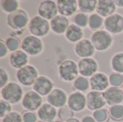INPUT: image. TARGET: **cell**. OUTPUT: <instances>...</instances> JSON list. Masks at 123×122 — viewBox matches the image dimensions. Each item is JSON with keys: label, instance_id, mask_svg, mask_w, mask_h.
<instances>
[{"label": "cell", "instance_id": "obj_23", "mask_svg": "<svg viewBox=\"0 0 123 122\" xmlns=\"http://www.w3.org/2000/svg\"><path fill=\"white\" fill-rule=\"evenodd\" d=\"M117 10V6L114 1L112 0H99L97 5L96 12L97 14L107 18L115 13Z\"/></svg>", "mask_w": 123, "mask_h": 122}, {"label": "cell", "instance_id": "obj_3", "mask_svg": "<svg viewBox=\"0 0 123 122\" xmlns=\"http://www.w3.org/2000/svg\"><path fill=\"white\" fill-rule=\"evenodd\" d=\"M77 63L72 60H65L58 66V76L62 81L74 82L79 76Z\"/></svg>", "mask_w": 123, "mask_h": 122}, {"label": "cell", "instance_id": "obj_24", "mask_svg": "<svg viewBox=\"0 0 123 122\" xmlns=\"http://www.w3.org/2000/svg\"><path fill=\"white\" fill-rule=\"evenodd\" d=\"M65 37L69 42L76 44L77 42L83 40L84 31L81 27H78L74 23L70 24L68 28L65 33Z\"/></svg>", "mask_w": 123, "mask_h": 122}, {"label": "cell", "instance_id": "obj_41", "mask_svg": "<svg viewBox=\"0 0 123 122\" xmlns=\"http://www.w3.org/2000/svg\"><path fill=\"white\" fill-rule=\"evenodd\" d=\"M81 122H97L96 120L94 119V118L92 116L90 115H85L81 119Z\"/></svg>", "mask_w": 123, "mask_h": 122}, {"label": "cell", "instance_id": "obj_30", "mask_svg": "<svg viewBox=\"0 0 123 122\" xmlns=\"http://www.w3.org/2000/svg\"><path fill=\"white\" fill-rule=\"evenodd\" d=\"M74 88L79 92H84L89 89L90 87L89 81L87 78L84 76H79L74 82H73Z\"/></svg>", "mask_w": 123, "mask_h": 122}, {"label": "cell", "instance_id": "obj_7", "mask_svg": "<svg viewBox=\"0 0 123 122\" xmlns=\"http://www.w3.org/2000/svg\"><path fill=\"white\" fill-rule=\"evenodd\" d=\"M38 77L37 68L32 65H27L19 70H17L16 73L17 81L25 86H33Z\"/></svg>", "mask_w": 123, "mask_h": 122}, {"label": "cell", "instance_id": "obj_11", "mask_svg": "<svg viewBox=\"0 0 123 122\" xmlns=\"http://www.w3.org/2000/svg\"><path fill=\"white\" fill-rule=\"evenodd\" d=\"M107 104L104 93L95 91H89L86 95V107L91 111H97L103 109Z\"/></svg>", "mask_w": 123, "mask_h": 122}, {"label": "cell", "instance_id": "obj_26", "mask_svg": "<svg viewBox=\"0 0 123 122\" xmlns=\"http://www.w3.org/2000/svg\"><path fill=\"white\" fill-rule=\"evenodd\" d=\"M110 65L115 73L123 74V52L115 54L110 61Z\"/></svg>", "mask_w": 123, "mask_h": 122}, {"label": "cell", "instance_id": "obj_36", "mask_svg": "<svg viewBox=\"0 0 123 122\" xmlns=\"http://www.w3.org/2000/svg\"><path fill=\"white\" fill-rule=\"evenodd\" d=\"M1 122H23L22 116L17 111H12L4 116Z\"/></svg>", "mask_w": 123, "mask_h": 122}, {"label": "cell", "instance_id": "obj_38", "mask_svg": "<svg viewBox=\"0 0 123 122\" xmlns=\"http://www.w3.org/2000/svg\"><path fill=\"white\" fill-rule=\"evenodd\" d=\"M9 77L6 70L4 68H0V88H3L5 86H6L9 82Z\"/></svg>", "mask_w": 123, "mask_h": 122}, {"label": "cell", "instance_id": "obj_45", "mask_svg": "<svg viewBox=\"0 0 123 122\" xmlns=\"http://www.w3.org/2000/svg\"><path fill=\"white\" fill-rule=\"evenodd\" d=\"M37 122H42V121H38Z\"/></svg>", "mask_w": 123, "mask_h": 122}, {"label": "cell", "instance_id": "obj_10", "mask_svg": "<svg viewBox=\"0 0 123 122\" xmlns=\"http://www.w3.org/2000/svg\"><path fill=\"white\" fill-rule=\"evenodd\" d=\"M104 27L105 30L110 34H121L123 32V16L120 14L115 13L105 18Z\"/></svg>", "mask_w": 123, "mask_h": 122}, {"label": "cell", "instance_id": "obj_2", "mask_svg": "<svg viewBox=\"0 0 123 122\" xmlns=\"http://www.w3.org/2000/svg\"><path fill=\"white\" fill-rule=\"evenodd\" d=\"M90 40L95 50L99 52L107 51L112 46L114 42L112 35L105 29L94 32L91 35Z\"/></svg>", "mask_w": 123, "mask_h": 122}, {"label": "cell", "instance_id": "obj_4", "mask_svg": "<svg viewBox=\"0 0 123 122\" xmlns=\"http://www.w3.org/2000/svg\"><path fill=\"white\" fill-rule=\"evenodd\" d=\"M27 27L32 35L40 38L48 35L51 29L48 20L39 15L33 17L30 20Z\"/></svg>", "mask_w": 123, "mask_h": 122}, {"label": "cell", "instance_id": "obj_29", "mask_svg": "<svg viewBox=\"0 0 123 122\" xmlns=\"http://www.w3.org/2000/svg\"><path fill=\"white\" fill-rule=\"evenodd\" d=\"M110 117L115 122H121L123 120V105L118 104L112 106L109 110Z\"/></svg>", "mask_w": 123, "mask_h": 122}, {"label": "cell", "instance_id": "obj_34", "mask_svg": "<svg viewBox=\"0 0 123 122\" xmlns=\"http://www.w3.org/2000/svg\"><path fill=\"white\" fill-rule=\"evenodd\" d=\"M93 117L97 122H107L109 120L110 115L107 110L105 109H102L94 111Z\"/></svg>", "mask_w": 123, "mask_h": 122}, {"label": "cell", "instance_id": "obj_1", "mask_svg": "<svg viewBox=\"0 0 123 122\" xmlns=\"http://www.w3.org/2000/svg\"><path fill=\"white\" fill-rule=\"evenodd\" d=\"M24 91L22 86L15 82H9L1 89V99L9 102L10 104L19 103L22 99Z\"/></svg>", "mask_w": 123, "mask_h": 122}, {"label": "cell", "instance_id": "obj_21", "mask_svg": "<svg viewBox=\"0 0 123 122\" xmlns=\"http://www.w3.org/2000/svg\"><path fill=\"white\" fill-rule=\"evenodd\" d=\"M9 61L12 68L19 70L28 65L29 56L22 50H18L11 53Z\"/></svg>", "mask_w": 123, "mask_h": 122}, {"label": "cell", "instance_id": "obj_9", "mask_svg": "<svg viewBox=\"0 0 123 122\" xmlns=\"http://www.w3.org/2000/svg\"><path fill=\"white\" fill-rule=\"evenodd\" d=\"M77 65L79 74L85 78H91L97 73L99 69L98 63L93 58H82L78 62Z\"/></svg>", "mask_w": 123, "mask_h": 122}, {"label": "cell", "instance_id": "obj_28", "mask_svg": "<svg viewBox=\"0 0 123 122\" xmlns=\"http://www.w3.org/2000/svg\"><path fill=\"white\" fill-rule=\"evenodd\" d=\"M19 7V1L17 0H1V8L2 11L8 14L18 10Z\"/></svg>", "mask_w": 123, "mask_h": 122}, {"label": "cell", "instance_id": "obj_32", "mask_svg": "<svg viewBox=\"0 0 123 122\" xmlns=\"http://www.w3.org/2000/svg\"><path fill=\"white\" fill-rule=\"evenodd\" d=\"M58 116L60 120L63 122H67L73 118L74 111L70 109L68 106H65L59 109L58 111Z\"/></svg>", "mask_w": 123, "mask_h": 122}, {"label": "cell", "instance_id": "obj_5", "mask_svg": "<svg viewBox=\"0 0 123 122\" xmlns=\"http://www.w3.org/2000/svg\"><path fill=\"white\" fill-rule=\"evenodd\" d=\"M21 48L28 55L37 56L43 52L44 44L40 37L31 35L23 39L21 43Z\"/></svg>", "mask_w": 123, "mask_h": 122}, {"label": "cell", "instance_id": "obj_37", "mask_svg": "<svg viewBox=\"0 0 123 122\" xmlns=\"http://www.w3.org/2000/svg\"><path fill=\"white\" fill-rule=\"evenodd\" d=\"M12 104L1 99L0 100V118L3 119L8 114L12 112Z\"/></svg>", "mask_w": 123, "mask_h": 122}, {"label": "cell", "instance_id": "obj_6", "mask_svg": "<svg viewBox=\"0 0 123 122\" xmlns=\"http://www.w3.org/2000/svg\"><path fill=\"white\" fill-rule=\"evenodd\" d=\"M8 26L14 30H22L28 27L30 20L27 13L22 9L9 14L6 17Z\"/></svg>", "mask_w": 123, "mask_h": 122}, {"label": "cell", "instance_id": "obj_17", "mask_svg": "<svg viewBox=\"0 0 123 122\" xmlns=\"http://www.w3.org/2000/svg\"><path fill=\"white\" fill-rule=\"evenodd\" d=\"M68 97L66 93L61 88H54L47 96V101L55 108L60 109L66 106Z\"/></svg>", "mask_w": 123, "mask_h": 122}, {"label": "cell", "instance_id": "obj_43", "mask_svg": "<svg viewBox=\"0 0 123 122\" xmlns=\"http://www.w3.org/2000/svg\"><path fill=\"white\" fill-rule=\"evenodd\" d=\"M81 122L78 119H76V118H72V119H69L68 121H67V122Z\"/></svg>", "mask_w": 123, "mask_h": 122}, {"label": "cell", "instance_id": "obj_44", "mask_svg": "<svg viewBox=\"0 0 123 122\" xmlns=\"http://www.w3.org/2000/svg\"><path fill=\"white\" fill-rule=\"evenodd\" d=\"M63 122V121H61V120H55L54 122Z\"/></svg>", "mask_w": 123, "mask_h": 122}, {"label": "cell", "instance_id": "obj_18", "mask_svg": "<svg viewBox=\"0 0 123 122\" xmlns=\"http://www.w3.org/2000/svg\"><path fill=\"white\" fill-rule=\"evenodd\" d=\"M56 4L59 14L66 17L74 15L78 9L76 0H58Z\"/></svg>", "mask_w": 123, "mask_h": 122}, {"label": "cell", "instance_id": "obj_12", "mask_svg": "<svg viewBox=\"0 0 123 122\" xmlns=\"http://www.w3.org/2000/svg\"><path fill=\"white\" fill-rule=\"evenodd\" d=\"M58 6L56 2L51 0H45L40 2L37 8V14L41 17L51 20L58 15Z\"/></svg>", "mask_w": 123, "mask_h": 122}, {"label": "cell", "instance_id": "obj_16", "mask_svg": "<svg viewBox=\"0 0 123 122\" xmlns=\"http://www.w3.org/2000/svg\"><path fill=\"white\" fill-rule=\"evenodd\" d=\"M95 50L92 42L89 39H83L75 44L74 46V52L76 55L81 59L92 58V55H94Z\"/></svg>", "mask_w": 123, "mask_h": 122}, {"label": "cell", "instance_id": "obj_19", "mask_svg": "<svg viewBox=\"0 0 123 122\" xmlns=\"http://www.w3.org/2000/svg\"><path fill=\"white\" fill-rule=\"evenodd\" d=\"M103 93L107 104L111 106L121 104L123 102V91L118 87L110 86Z\"/></svg>", "mask_w": 123, "mask_h": 122}, {"label": "cell", "instance_id": "obj_42", "mask_svg": "<svg viewBox=\"0 0 123 122\" xmlns=\"http://www.w3.org/2000/svg\"><path fill=\"white\" fill-rule=\"evenodd\" d=\"M115 5L120 8H123V0H115L114 1Z\"/></svg>", "mask_w": 123, "mask_h": 122}, {"label": "cell", "instance_id": "obj_39", "mask_svg": "<svg viewBox=\"0 0 123 122\" xmlns=\"http://www.w3.org/2000/svg\"><path fill=\"white\" fill-rule=\"evenodd\" d=\"M23 122H37V115L32 111H25L22 115Z\"/></svg>", "mask_w": 123, "mask_h": 122}, {"label": "cell", "instance_id": "obj_40", "mask_svg": "<svg viewBox=\"0 0 123 122\" xmlns=\"http://www.w3.org/2000/svg\"><path fill=\"white\" fill-rule=\"evenodd\" d=\"M9 50L6 45L5 42L3 40H0V58L2 59L4 58H5L6 56V55L8 54Z\"/></svg>", "mask_w": 123, "mask_h": 122}, {"label": "cell", "instance_id": "obj_46", "mask_svg": "<svg viewBox=\"0 0 123 122\" xmlns=\"http://www.w3.org/2000/svg\"><path fill=\"white\" fill-rule=\"evenodd\" d=\"M122 90H123V88H122Z\"/></svg>", "mask_w": 123, "mask_h": 122}, {"label": "cell", "instance_id": "obj_8", "mask_svg": "<svg viewBox=\"0 0 123 122\" xmlns=\"http://www.w3.org/2000/svg\"><path fill=\"white\" fill-rule=\"evenodd\" d=\"M43 104L42 96L35 91H27L22 100V107L28 111H37Z\"/></svg>", "mask_w": 123, "mask_h": 122}, {"label": "cell", "instance_id": "obj_31", "mask_svg": "<svg viewBox=\"0 0 123 122\" xmlns=\"http://www.w3.org/2000/svg\"><path fill=\"white\" fill-rule=\"evenodd\" d=\"M89 17L86 14L78 12L73 17V23L83 29L89 25Z\"/></svg>", "mask_w": 123, "mask_h": 122}, {"label": "cell", "instance_id": "obj_22", "mask_svg": "<svg viewBox=\"0 0 123 122\" xmlns=\"http://www.w3.org/2000/svg\"><path fill=\"white\" fill-rule=\"evenodd\" d=\"M50 29L56 35L65 34L70 24L68 17L62 15H57L50 21Z\"/></svg>", "mask_w": 123, "mask_h": 122}, {"label": "cell", "instance_id": "obj_15", "mask_svg": "<svg viewBox=\"0 0 123 122\" xmlns=\"http://www.w3.org/2000/svg\"><path fill=\"white\" fill-rule=\"evenodd\" d=\"M33 90L41 96H48L54 89V83L47 76H40L32 86Z\"/></svg>", "mask_w": 123, "mask_h": 122}, {"label": "cell", "instance_id": "obj_33", "mask_svg": "<svg viewBox=\"0 0 123 122\" xmlns=\"http://www.w3.org/2000/svg\"><path fill=\"white\" fill-rule=\"evenodd\" d=\"M5 43L9 51H11L12 52L18 50L19 47H21L20 41L16 37H12V36L8 37L5 40Z\"/></svg>", "mask_w": 123, "mask_h": 122}, {"label": "cell", "instance_id": "obj_25", "mask_svg": "<svg viewBox=\"0 0 123 122\" xmlns=\"http://www.w3.org/2000/svg\"><path fill=\"white\" fill-rule=\"evenodd\" d=\"M98 1L97 0H79L78 1V8L84 14L93 13L96 11L97 5Z\"/></svg>", "mask_w": 123, "mask_h": 122}, {"label": "cell", "instance_id": "obj_35", "mask_svg": "<svg viewBox=\"0 0 123 122\" xmlns=\"http://www.w3.org/2000/svg\"><path fill=\"white\" fill-rule=\"evenodd\" d=\"M110 83L112 86L120 87L123 86V76L122 74L117 73H112L110 74Z\"/></svg>", "mask_w": 123, "mask_h": 122}, {"label": "cell", "instance_id": "obj_20", "mask_svg": "<svg viewBox=\"0 0 123 122\" xmlns=\"http://www.w3.org/2000/svg\"><path fill=\"white\" fill-rule=\"evenodd\" d=\"M37 117L40 121L44 122H53L55 121L58 116L56 108L48 103L43 104L37 111Z\"/></svg>", "mask_w": 123, "mask_h": 122}, {"label": "cell", "instance_id": "obj_14", "mask_svg": "<svg viewBox=\"0 0 123 122\" xmlns=\"http://www.w3.org/2000/svg\"><path fill=\"white\" fill-rule=\"evenodd\" d=\"M90 88L92 91L105 92L110 87V78L107 74L97 72L89 79Z\"/></svg>", "mask_w": 123, "mask_h": 122}, {"label": "cell", "instance_id": "obj_27", "mask_svg": "<svg viewBox=\"0 0 123 122\" xmlns=\"http://www.w3.org/2000/svg\"><path fill=\"white\" fill-rule=\"evenodd\" d=\"M105 19L102 17L97 13L92 14L89 18V25L90 29L95 31L100 30V29L104 26Z\"/></svg>", "mask_w": 123, "mask_h": 122}, {"label": "cell", "instance_id": "obj_13", "mask_svg": "<svg viewBox=\"0 0 123 122\" xmlns=\"http://www.w3.org/2000/svg\"><path fill=\"white\" fill-rule=\"evenodd\" d=\"M67 106L74 112H80L86 107V96L79 91L73 92L68 97Z\"/></svg>", "mask_w": 123, "mask_h": 122}]
</instances>
